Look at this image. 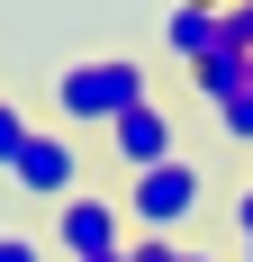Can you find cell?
Instances as JSON below:
<instances>
[{
    "label": "cell",
    "instance_id": "6da1fadb",
    "mask_svg": "<svg viewBox=\"0 0 253 262\" xmlns=\"http://www.w3.org/2000/svg\"><path fill=\"white\" fill-rule=\"evenodd\" d=\"M145 100H154V63L145 54H73L46 81L54 127H73V136H109L126 108H145Z\"/></svg>",
    "mask_w": 253,
    "mask_h": 262
},
{
    "label": "cell",
    "instance_id": "7a4b0ae2",
    "mask_svg": "<svg viewBox=\"0 0 253 262\" xmlns=\"http://www.w3.org/2000/svg\"><path fill=\"white\" fill-rule=\"evenodd\" d=\"M126 226H136V235H163V244H181L190 235V226H199V208H208V172L190 154L181 163H154V172H136V181H126Z\"/></svg>",
    "mask_w": 253,
    "mask_h": 262
},
{
    "label": "cell",
    "instance_id": "3957f363",
    "mask_svg": "<svg viewBox=\"0 0 253 262\" xmlns=\"http://www.w3.org/2000/svg\"><path fill=\"white\" fill-rule=\"evenodd\" d=\"M81 163H91V145H81L73 127H54V118H46V127L27 136V154L9 163V190H18L27 208H64V199L81 190Z\"/></svg>",
    "mask_w": 253,
    "mask_h": 262
},
{
    "label": "cell",
    "instance_id": "277c9868",
    "mask_svg": "<svg viewBox=\"0 0 253 262\" xmlns=\"http://www.w3.org/2000/svg\"><path fill=\"white\" fill-rule=\"evenodd\" d=\"M126 235H136V226H126V208L109 199V190H73V199L46 217V244H54V253H73V262L126 253Z\"/></svg>",
    "mask_w": 253,
    "mask_h": 262
},
{
    "label": "cell",
    "instance_id": "5b68a950",
    "mask_svg": "<svg viewBox=\"0 0 253 262\" xmlns=\"http://www.w3.org/2000/svg\"><path fill=\"white\" fill-rule=\"evenodd\" d=\"M109 163H118L126 181H136V172H154V163H181V118L163 100H145V108H126L118 127H109V145H100Z\"/></svg>",
    "mask_w": 253,
    "mask_h": 262
},
{
    "label": "cell",
    "instance_id": "8992f818",
    "mask_svg": "<svg viewBox=\"0 0 253 262\" xmlns=\"http://www.w3.org/2000/svg\"><path fill=\"white\" fill-rule=\"evenodd\" d=\"M163 54H172L181 73L208 63V54H226V0H172L163 9Z\"/></svg>",
    "mask_w": 253,
    "mask_h": 262
},
{
    "label": "cell",
    "instance_id": "52a82bcc",
    "mask_svg": "<svg viewBox=\"0 0 253 262\" xmlns=\"http://www.w3.org/2000/svg\"><path fill=\"white\" fill-rule=\"evenodd\" d=\"M181 81H190V100H199V108H226L235 91L253 81V54H235V46H226V54H208V63H190Z\"/></svg>",
    "mask_w": 253,
    "mask_h": 262
},
{
    "label": "cell",
    "instance_id": "ba28073f",
    "mask_svg": "<svg viewBox=\"0 0 253 262\" xmlns=\"http://www.w3.org/2000/svg\"><path fill=\"white\" fill-rule=\"evenodd\" d=\"M36 127H46V118H27L18 100H0V181H9V163L27 154V136H36Z\"/></svg>",
    "mask_w": 253,
    "mask_h": 262
},
{
    "label": "cell",
    "instance_id": "9c48e42d",
    "mask_svg": "<svg viewBox=\"0 0 253 262\" xmlns=\"http://www.w3.org/2000/svg\"><path fill=\"white\" fill-rule=\"evenodd\" d=\"M0 262H54V244L36 226H0Z\"/></svg>",
    "mask_w": 253,
    "mask_h": 262
},
{
    "label": "cell",
    "instance_id": "30bf717a",
    "mask_svg": "<svg viewBox=\"0 0 253 262\" xmlns=\"http://www.w3.org/2000/svg\"><path fill=\"white\" fill-rule=\"evenodd\" d=\"M217 127H226L235 145H244V154H253V81H244V91H235L226 108H217Z\"/></svg>",
    "mask_w": 253,
    "mask_h": 262
},
{
    "label": "cell",
    "instance_id": "8fae6325",
    "mask_svg": "<svg viewBox=\"0 0 253 262\" xmlns=\"http://www.w3.org/2000/svg\"><path fill=\"white\" fill-rule=\"evenodd\" d=\"M226 46L253 54V0H226Z\"/></svg>",
    "mask_w": 253,
    "mask_h": 262
},
{
    "label": "cell",
    "instance_id": "7c38bea8",
    "mask_svg": "<svg viewBox=\"0 0 253 262\" xmlns=\"http://www.w3.org/2000/svg\"><path fill=\"white\" fill-rule=\"evenodd\" d=\"M126 262H181V244H163V235H126Z\"/></svg>",
    "mask_w": 253,
    "mask_h": 262
},
{
    "label": "cell",
    "instance_id": "4fadbf2b",
    "mask_svg": "<svg viewBox=\"0 0 253 262\" xmlns=\"http://www.w3.org/2000/svg\"><path fill=\"white\" fill-rule=\"evenodd\" d=\"M226 217H235V244H253V181L235 190V208H226Z\"/></svg>",
    "mask_w": 253,
    "mask_h": 262
},
{
    "label": "cell",
    "instance_id": "5bb4252c",
    "mask_svg": "<svg viewBox=\"0 0 253 262\" xmlns=\"http://www.w3.org/2000/svg\"><path fill=\"white\" fill-rule=\"evenodd\" d=\"M181 262H226V253H208V244H181Z\"/></svg>",
    "mask_w": 253,
    "mask_h": 262
},
{
    "label": "cell",
    "instance_id": "9a60e30c",
    "mask_svg": "<svg viewBox=\"0 0 253 262\" xmlns=\"http://www.w3.org/2000/svg\"><path fill=\"white\" fill-rule=\"evenodd\" d=\"M100 262H126V253H100Z\"/></svg>",
    "mask_w": 253,
    "mask_h": 262
},
{
    "label": "cell",
    "instance_id": "2e32d148",
    "mask_svg": "<svg viewBox=\"0 0 253 262\" xmlns=\"http://www.w3.org/2000/svg\"><path fill=\"white\" fill-rule=\"evenodd\" d=\"M244 262H253V244H244Z\"/></svg>",
    "mask_w": 253,
    "mask_h": 262
}]
</instances>
